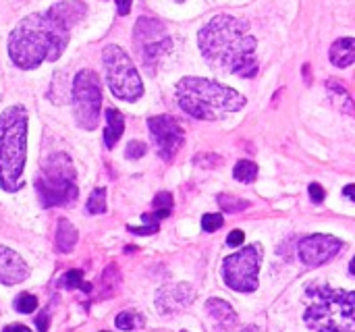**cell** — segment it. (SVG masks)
<instances>
[{
    "label": "cell",
    "mask_w": 355,
    "mask_h": 332,
    "mask_svg": "<svg viewBox=\"0 0 355 332\" xmlns=\"http://www.w3.org/2000/svg\"><path fill=\"white\" fill-rule=\"evenodd\" d=\"M125 129V121L123 114L116 108H106V129H104V143L108 150H112L116 146V141L121 139Z\"/></svg>",
    "instance_id": "e0dca14e"
},
{
    "label": "cell",
    "mask_w": 355,
    "mask_h": 332,
    "mask_svg": "<svg viewBox=\"0 0 355 332\" xmlns=\"http://www.w3.org/2000/svg\"><path fill=\"white\" fill-rule=\"evenodd\" d=\"M297 250H300V260L306 266L316 268L331 262L343 250V241L333 235H310L300 241Z\"/></svg>",
    "instance_id": "7c38bea8"
},
{
    "label": "cell",
    "mask_w": 355,
    "mask_h": 332,
    "mask_svg": "<svg viewBox=\"0 0 355 332\" xmlns=\"http://www.w3.org/2000/svg\"><path fill=\"white\" fill-rule=\"evenodd\" d=\"M87 212L89 214H104L106 212V189L98 187L92 191L89 202H87Z\"/></svg>",
    "instance_id": "44dd1931"
},
{
    "label": "cell",
    "mask_w": 355,
    "mask_h": 332,
    "mask_svg": "<svg viewBox=\"0 0 355 332\" xmlns=\"http://www.w3.org/2000/svg\"><path fill=\"white\" fill-rule=\"evenodd\" d=\"M35 324H37V331L46 332V329H48V314H46V312H42V314L35 318Z\"/></svg>",
    "instance_id": "1f68e13d"
},
{
    "label": "cell",
    "mask_w": 355,
    "mask_h": 332,
    "mask_svg": "<svg viewBox=\"0 0 355 332\" xmlns=\"http://www.w3.org/2000/svg\"><path fill=\"white\" fill-rule=\"evenodd\" d=\"M154 206H156V210H171L173 208V195L166 193V191L158 193L154 198Z\"/></svg>",
    "instance_id": "4316f807"
},
{
    "label": "cell",
    "mask_w": 355,
    "mask_h": 332,
    "mask_svg": "<svg viewBox=\"0 0 355 332\" xmlns=\"http://www.w3.org/2000/svg\"><path fill=\"white\" fill-rule=\"evenodd\" d=\"M67 289H83V291H92V285H87L85 281H83V272L81 270H69L64 277H62V281H60Z\"/></svg>",
    "instance_id": "603a6c76"
},
{
    "label": "cell",
    "mask_w": 355,
    "mask_h": 332,
    "mask_svg": "<svg viewBox=\"0 0 355 332\" xmlns=\"http://www.w3.org/2000/svg\"><path fill=\"white\" fill-rule=\"evenodd\" d=\"M160 225H146V227H129V231L133 235H152V233H158Z\"/></svg>",
    "instance_id": "f546056e"
},
{
    "label": "cell",
    "mask_w": 355,
    "mask_h": 332,
    "mask_svg": "<svg viewBox=\"0 0 355 332\" xmlns=\"http://www.w3.org/2000/svg\"><path fill=\"white\" fill-rule=\"evenodd\" d=\"M206 312L212 316V320L216 322V324H220L223 329H233L235 324H237V314H235V310L227 304V302H223V299H216V297H212V299H208L206 302Z\"/></svg>",
    "instance_id": "9a60e30c"
},
{
    "label": "cell",
    "mask_w": 355,
    "mask_h": 332,
    "mask_svg": "<svg viewBox=\"0 0 355 332\" xmlns=\"http://www.w3.org/2000/svg\"><path fill=\"white\" fill-rule=\"evenodd\" d=\"M216 200H218V206L223 208V212H239V210L250 208L248 200H241V198H235V195H218Z\"/></svg>",
    "instance_id": "7402d4cb"
},
{
    "label": "cell",
    "mask_w": 355,
    "mask_h": 332,
    "mask_svg": "<svg viewBox=\"0 0 355 332\" xmlns=\"http://www.w3.org/2000/svg\"><path fill=\"white\" fill-rule=\"evenodd\" d=\"M345 195H347V200H354V193H355V187L354 185H347L345 187V191H343Z\"/></svg>",
    "instance_id": "836d02e7"
},
{
    "label": "cell",
    "mask_w": 355,
    "mask_h": 332,
    "mask_svg": "<svg viewBox=\"0 0 355 332\" xmlns=\"http://www.w3.org/2000/svg\"><path fill=\"white\" fill-rule=\"evenodd\" d=\"M183 332H187V331H183Z\"/></svg>",
    "instance_id": "8d00e7d4"
},
{
    "label": "cell",
    "mask_w": 355,
    "mask_h": 332,
    "mask_svg": "<svg viewBox=\"0 0 355 332\" xmlns=\"http://www.w3.org/2000/svg\"><path fill=\"white\" fill-rule=\"evenodd\" d=\"M262 264V245L254 243L223 260V279L229 289L252 293L258 289V272Z\"/></svg>",
    "instance_id": "30bf717a"
},
{
    "label": "cell",
    "mask_w": 355,
    "mask_h": 332,
    "mask_svg": "<svg viewBox=\"0 0 355 332\" xmlns=\"http://www.w3.org/2000/svg\"><path fill=\"white\" fill-rule=\"evenodd\" d=\"M198 42L210 67L239 77H254L258 73V42L250 33L245 19L218 15L202 27Z\"/></svg>",
    "instance_id": "7a4b0ae2"
},
{
    "label": "cell",
    "mask_w": 355,
    "mask_h": 332,
    "mask_svg": "<svg viewBox=\"0 0 355 332\" xmlns=\"http://www.w3.org/2000/svg\"><path fill=\"white\" fill-rule=\"evenodd\" d=\"M241 332H264L262 331V329H258V326H254V324H252V326H245V329H243V331Z\"/></svg>",
    "instance_id": "e575fe53"
},
{
    "label": "cell",
    "mask_w": 355,
    "mask_h": 332,
    "mask_svg": "<svg viewBox=\"0 0 355 332\" xmlns=\"http://www.w3.org/2000/svg\"><path fill=\"white\" fill-rule=\"evenodd\" d=\"M308 191H310V198H312L314 204H322L324 202V189L318 183H312Z\"/></svg>",
    "instance_id": "f1b7e54d"
},
{
    "label": "cell",
    "mask_w": 355,
    "mask_h": 332,
    "mask_svg": "<svg viewBox=\"0 0 355 332\" xmlns=\"http://www.w3.org/2000/svg\"><path fill=\"white\" fill-rule=\"evenodd\" d=\"M27 160V112L10 106L0 114V187L4 191L21 189Z\"/></svg>",
    "instance_id": "277c9868"
},
{
    "label": "cell",
    "mask_w": 355,
    "mask_h": 332,
    "mask_svg": "<svg viewBox=\"0 0 355 332\" xmlns=\"http://www.w3.org/2000/svg\"><path fill=\"white\" fill-rule=\"evenodd\" d=\"M100 108H102L100 77L94 71L83 69L73 79V114H75V123L85 131L96 129L98 121H100Z\"/></svg>",
    "instance_id": "9c48e42d"
},
{
    "label": "cell",
    "mask_w": 355,
    "mask_h": 332,
    "mask_svg": "<svg viewBox=\"0 0 355 332\" xmlns=\"http://www.w3.org/2000/svg\"><path fill=\"white\" fill-rule=\"evenodd\" d=\"M233 177L241 183H252L258 177V166L252 160H239L233 168Z\"/></svg>",
    "instance_id": "d6986e66"
},
{
    "label": "cell",
    "mask_w": 355,
    "mask_h": 332,
    "mask_svg": "<svg viewBox=\"0 0 355 332\" xmlns=\"http://www.w3.org/2000/svg\"><path fill=\"white\" fill-rule=\"evenodd\" d=\"M116 2V10H119V15H129V10H131V0H114Z\"/></svg>",
    "instance_id": "4dcf8cb0"
},
{
    "label": "cell",
    "mask_w": 355,
    "mask_h": 332,
    "mask_svg": "<svg viewBox=\"0 0 355 332\" xmlns=\"http://www.w3.org/2000/svg\"><path fill=\"white\" fill-rule=\"evenodd\" d=\"M243 241H245V233H243L241 229H235V231L229 233V237H227V245H229V247H239Z\"/></svg>",
    "instance_id": "83f0119b"
},
{
    "label": "cell",
    "mask_w": 355,
    "mask_h": 332,
    "mask_svg": "<svg viewBox=\"0 0 355 332\" xmlns=\"http://www.w3.org/2000/svg\"><path fill=\"white\" fill-rule=\"evenodd\" d=\"M104 69H106V81L112 94L125 102H135L144 96V83L139 79V73L129 58V54L121 46H106L102 52Z\"/></svg>",
    "instance_id": "52a82bcc"
},
{
    "label": "cell",
    "mask_w": 355,
    "mask_h": 332,
    "mask_svg": "<svg viewBox=\"0 0 355 332\" xmlns=\"http://www.w3.org/2000/svg\"><path fill=\"white\" fill-rule=\"evenodd\" d=\"M150 127V135L152 141L160 154L162 160H173L177 156V152L183 148L185 143V131L183 127L168 114H160V116H152L148 121Z\"/></svg>",
    "instance_id": "8fae6325"
},
{
    "label": "cell",
    "mask_w": 355,
    "mask_h": 332,
    "mask_svg": "<svg viewBox=\"0 0 355 332\" xmlns=\"http://www.w3.org/2000/svg\"><path fill=\"white\" fill-rule=\"evenodd\" d=\"M2 332H31L27 326H23V324H10V326H4V331Z\"/></svg>",
    "instance_id": "d6a6232c"
},
{
    "label": "cell",
    "mask_w": 355,
    "mask_h": 332,
    "mask_svg": "<svg viewBox=\"0 0 355 332\" xmlns=\"http://www.w3.org/2000/svg\"><path fill=\"white\" fill-rule=\"evenodd\" d=\"M312 306L306 312V324L312 332H354L355 295L335 291L327 285L308 291Z\"/></svg>",
    "instance_id": "5b68a950"
},
{
    "label": "cell",
    "mask_w": 355,
    "mask_h": 332,
    "mask_svg": "<svg viewBox=\"0 0 355 332\" xmlns=\"http://www.w3.org/2000/svg\"><path fill=\"white\" fill-rule=\"evenodd\" d=\"M175 94L179 106L200 121H216L223 114L237 112L245 106V98L239 91L204 77H183L177 83Z\"/></svg>",
    "instance_id": "3957f363"
},
{
    "label": "cell",
    "mask_w": 355,
    "mask_h": 332,
    "mask_svg": "<svg viewBox=\"0 0 355 332\" xmlns=\"http://www.w3.org/2000/svg\"><path fill=\"white\" fill-rule=\"evenodd\" d=\"M133 44L141 58V64L148 69L150 75L154 73V69H158L164 56L173 50V40L164 23L154 17H139V21L135 23Z\"/></svg>",
    "instance_id": "ba28073f"
},
{
    "label": "cell",
    "mask_w": 355,
    "mask_h": 332,
    "mask_svg": "<svg viewBox=\"0 0 355 332\" xmlns=\"http://www.w3.org/2000/svg\"><path fill=\"white\" fill-rule=\"evenodd\" d=\"M77 175L73 160L58 152L46 158L42 168L35 175V191L40 195V202L44 208L54 206H69L77 200Z\"/></svg>",
    "instance_id": "8992f818"
},
{
    "label": "cell",
    "mask_w": 355,
    "mask_h": 332,
    "mask_svg": "<svg viewBox=\"0 0 355 332\" xmlns=\"http://www.w3.org/2000/svg\"><path fill=\"white\" fill-rule=\"evenodd\" d=\"M355 60V40L354 37H341L331 46V62L339 69L352 67Z\"/></svg>",
    "instance_id": "2e32d148"
},
{
    "label": "cell",
    "mask_w": 355,
    "mask_h": 332,
    "mask_svg": "<svg viewBox=\"0 0 355 332\" xmlns=\"http://www.w3.org/2000/svg\"><path fill=\"white\" fill-rule=\"evenodd\" d=\"M77 245V229L67 220L60 218L56 227V237H54V247L58 254H69Z\"/></svg>",
    "instance_id": "ac0fdd59"
},
{
    "label": "cell",
    "mask_w": 355,
    "mask_h": 332,
    "mask_svg": "<svg viewBox=\"0 0 355 332\" xmlns=\"http://www.w3.org/2000/svg\"><path fill=\"white\" fill-rule=\"evenodd\" d=\"M29 277L27 262L12 250L0 245V283L2 285H19Z\"/></svg>",
    "instance_id": "5bb4252c"
},
{
    "label": "cell",
    "mask_w": 355,
    "mask_h": 332,
    "mask_svg": "<svg viewBox=\"0 0 355 332\" xmlns=\"http://www.w3.org/2000/svg\"><path fill=\"white\" fill-rule=\"evenodd\" d=\"M177 2H185V0H177Z\"/></svg>",
    "instance_id": "d590c367"
},
{
    "label": "cell",
    "mask_w": 355,
    "mask_h": 332,
    "mask_svg": "<svg viewBox=\"0 0 355 332\" xmlns=\"http://www.w3.org/2000/svg\"><path fill=\"white\" fill-rule=\"evenodd\" d=\"M116 329H121V331H135V329H139V326H144V316L141 314H135V312H121L119 316H116Z\"/></svg>",
    "instance_id": "ffe728a7"
},
{
    "label": "cell",
    "mask_w": 355,
    "mask_h": 332,
    "mask_svg": "<svg viewBox=\"0 0 355 332\" xmlns=\"http://www.w3.org/2000/svg\"><path fill=\"white\" fill-rule=\"evenodd\" d=\"M146 143L144 141H129L127 143V150H125V156L129 158V160H137V158H141V156H146Z\"/></svg>",
    "instance_id": "484cf974"
},
{
    "label": "cell",
    "mask_w": 355,
    "mask_h": 332,
    "mask_svg": "<svg viewBox=\"0 0 355 332\" xmlns=\"http://www.w3.org/2000/svg\"><path fill=\"white\" fill-rule=\"evenodd\" d=\"M81 0H60L44 12L25 17L8 35V56L25 71L42 62H56L69 40L71 29L85 17Z\"/></svg>",
    "instance_id": "6da1fadb"
},
{
    "label": "cell",
    "mask_w": 355,
    "mask_h": 332,
    "mask_svg": "<svg viewBox=\"0 0 355 332\" xmlns=\"http://www.w3.org/2000/svg\"><path fill=\"white\" fill-rule=\"evenodd\" d=\"M35 308H37V299H35L33 295H29V293L17 295V299H15V310H17V312H21V314H31V312H35Z\"/></svg>",
    "instance_id": "cb8c5ba5"
},
{
    "label": "cell",
    "mask_w": 355,
    "mask_h": 332,
    "mask_svg": "<svg viewBox=\"0 0 355 332\" xmlns=\"http://www.w3.org/2000/svg\"><path fill=\"white\" fill-rule=\"evenodd\" d=\"M193 289L185 283L166 285L156 293V310L162 316H175L193 304Z\"/></svg>",
    "instance_id": "4fadbf2b"
},
{
    "label": "cell",
    "mask_w": 355,
    "mask_h": 332,
    "mask_svg": "<svg viewBox=\"0 0 355 332\" xmlns=\"http://www.w3.org/2000/svg\"><path fill=\"white\" fill-rule=\"evenodd\" d=\"M223 222H225V218L220 214H206L202 218V229L206 233H214V231H218L223 227Z\"/></svg>",
    "instance_id": "d4e9b609"
}]
</instances>
